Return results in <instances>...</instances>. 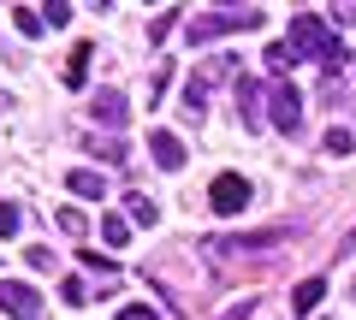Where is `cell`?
I'll list each match as a JSON object with an SVG mask.
<instances>
[{
	"label": "cell",
	"instance_id": "obj_18",
	"mask_svg": "<svg viewBox=\"0 0 356 320\" xmlns=\"http://www.w3.org/2000/svg\"><path fill=\"white\" fill-rule=\"evenodd\" d=\"M321 149H327V154H350V149H356V137H350L344 125H332L327 137H321Z\"/></svg>",
	"mask_w": 356,
	"mask_h": 320
},
{
	"label": "cell",
	"instance_id": "obj_10",
	"mask_svg": "<svg viewBox=\"0 0 356 320\" xmlns=\"http://www.w3.org/2000/svg\"><path fill=\"white\" fill-rule=\"evenodd\" d=\"M65 190L83 196V202H102V196H107V178H102V172H89V167H72V172H65Z\"/></svg>",
	"mask_w": 356,
	"mask_h": 320
},
{
	"label": "cell",
	"instance_id": "obj_16",
	"mask_svg": "<svg viewBox=\"0 0 356 320\" xmlns=\"http://www.w3.org/2000/svg\"><path fill=\"white\" fill-rule=\"evenodd\" d=\"M102 237H107L113 249H125V244H131V219H125V214H107V219H102Z\"/></svg>",
	"mask_w": 356,
	"mask_h": 320
},
{
	"label": "cell",
	"instance_id": "obj_30",
	"mask_svg": "<svg viewBox=\"0 0 356 320\" xmlns=\"http://www.w3.org/2000/svg\"><path fill=\"white\" fill-rule=\"evenodd\" d=\"M350 291H356V279H350Z\"/></svg>",
	"mask_w": 356,
	"mask_h": 320
},
{
	"label": "cell",
	"instance_id": "obj_28",
	"mask_svg": "<svg viewBox=\"0 0 356 320\" xmlns=\"http://www.w3.org/2000/svg\"><path fill=\"white\" fill-rule=\"evenodd\" d=\"M119 320H154V308H143V303H125V308H119Z\"/></svg>",
	"mask_w": 356,
	"mask_h": 320
},
{
	"label": "cell",
	"instance_id": "obj_22",
	"mask_svg": "<svg viewBox=\"0 0 356 320\" xmlns=\"http://www.w3.org/2000/svg\"><path fill=\"white\" fill-rule=\"evenodd\" d=\"M83 226H89V219H83V208H60V231H72V237H83Z\"/></svg>",
	"mask_w": 356,
	"mask_h": 320
},
{
	"label": "cell",
	"instance_id": "obj_19",
	"mask_svg": "<svg viewBox=\"0 0 356 320\" xmlns=\"http://www.w3.org/2000/svg\"><path fill=\"white\" fill-rule=\"evenodd\" d=\"M154 219H161V208L149 196H131V226H154Z\"/></svg>",
	"mask_w": 356,
	"mask_h": 320
},
{
	"label": "cell",
	"instance_id": "obj_1",
	"mask_svg": "<svg viewBox=\"0 0 356 320\" xmlns=\"http://www.w3.org/2000/svg\"><path fill=\"white\" fill-rule=\"evenodd\" d=\"M291 48L309 53V60H321V71H327V77H339L344 65H350V53L339 48V36L327 30V18H315V12H297L291 18Z\"/></svg>",
	"mask_w": 356,
	"mask_h": 320
},
{
	"label": "cell",
	"instance_id": "obj_21",
	"mask_svg": "<svg viewBox=\"0 0 356 320\" xmlns=\"http://www.w3.org/2000/svg\"><path fill=\"white\" fill-rule=\"evenodd\" d=\"M30 267H36V273H54V267H60V255H54L48 244H30Z\"/></svg>",
	"mask_w": 356,
	"mask_h": 320
},
{
	"label": "cell",
	"instance_id": "obj_12",
	"mask_svg": "<svg viewBox=\"0 0 356 320\" xmlns=\"http://www.w3.org/2000/svg\"><path fill=\"white\" fill-rule=\"evenodd\" d=\"M89 53H95L89 42H77V48L65 53V71H60V83H65V90H83V83H89Z\"/></svg>",
	"mask_w": 356,
	"mask_h": 320
},
{
	"label": "cell",
	"instance_id": "obj_5",
	"mask_svg": "<svg viewBox=\"0 0 356 320\" xmlns=\"http://www.w3.org/2000/svg\"><path fill=\"white\" fill-rule=\"evenodd\" d=\"M208 202H214V214H243V208H250V178H243V172H220L214 190H208Z\"/></svg>",
	"mask_w": 356,
	"mask_h": 320
},
{
	"label": "cell",
	"instance_id": "obj_25",
	"mask_svg": "<svg viewBox=\"0 0 356 320\" xmlns=\"http://www.w3.org/2000/svg\"><path fill=\"white\" fill-rule=\"evenodd\" d=\"M42 18H48V30H60V24H72V6L54 0V6H42Z\"/></svg>",
	"mask_w": 356,
	"mask_h": 320
},
{
	"label": "cell",
	"instance_id": "obj_14",
	"mask_svg": "<svg viewBox=\"0 0 356 320\" xmlns=\"http://www.w3.org/2000/svg\"><path fill=\"white\" fill-rule=\"evenodd\" d=\"M291 60H297V48H291V42H267V53H261V65L273 71V83H280V77L291 71Z\"/></svg>",
	"mask_w": 356,
	"mask_h": 320
},
{
	"label": "cell",
	"instance_id": "obj_29",
	"mask_svg": "<svg viewBox=\"0 0 356 320\" xmlns=\"http://www.w3.org/2000/svg\"><path fill=\"white\" fill-rule=\"evenodd\" d=\"M332 24H344V30H356V6H339V12H332Z\"/></svg>",
	"mask_w": 356,
	"mask_h": 320
},
{
	"label": "cell",
	"instance_id": "obj_6",
	"mask_svg": "<svg viewBox=\"0 0 356 320\" xmlns=\"http://www.w3.org/2000/svg\"><path fill=\"white\" fill-rule=\"evenodd\" d=\"M273 244H285V231H243V237H214L208 255H267Z\"/></svg>",
	"mask_w": 356,
	"mask_h": 320
},
{
	"label": "cell",
	"instance_id": "obj_13",
	"mask_svg": "<svg viewBox=\"0 0 356 320\" xmlns=\"http://www.w3.org/2000/svg\"><path fill=\"white\" fill-rule=\"evenodd\" d=\"M321 296H327V279L315 273V279H303V285L291 291V308H297V314H315V303H321Z\"/></svg>",
	"mask_w": 356,
	"mask_h": 320
},
{
	"label": "cell",
	"instance_id": "obj_4",
	"mask_svg": "<svg viewBox=\"0 0 356 320\" xmlns=\"http://www.w3.org/2000/svg\"><path fill=\"white\" fill-rule=\"evenodd\" d=\"M267 119H273V130H285V137H291V130H303V95H297L285 77L267 90Z\"/></svg>",
	"mask_w": 356,
	"mask_h": 320
},
{
	"label": "cell",
	"instance_id": "obj_27",
	"mask_svg": "<svg viewBox=\"0 0 356 320\" xmlns=\"http://www.w3.org/2000/svg\"><path fill=\"white\" fill-rule=\"evenodd\" d=\"M172 18H178V12H161V18H154V24H149V42H161L166 30H172Z\"/></svg>",
	"mask_w": 356,
	"mask_h": 320
},
{
	"label": "cell",
	"instance_id": "obj_20",
	"mask_svg": "<svg viewBox=\"0 0 356 320\" xmlns=\"http://www.w3.org/2000/svg\"><path fill=\"white\" fill-rule=\"evenodd\" d=\"M13 18H18V30H24V36H30V42H36V36H42V30H48V18H42V12H30V6H18V12H13Z\"/></svg>",
	"mask_w": 356,
	"mask_h": 320
},
{
	"label": "cell",
	"instance_id": "obj_17",
	"mask_svg": "<svg viewBox=\"0 0 356 320\" xmlns=\"http://www.w3.org/2000/svg\"><path fill=\"white\" fill-rule=\"evenodd\" d=\"M184 119H208V90L196 83V77L184 83Z\"/></svg>",
	"mask_w": 356,
	"mask_h": 320
},
{
	"label": "cell",
	"instance_id": "obj_3",
	"mask_svg": "<svg viewBox=\"0 0 356 320\" xmlns=\"http://www.w3.org/2000/svg\"><path fill=\"white\" fill-rule=\"evenodd\" d=\"M0 314H6V320H48V303H42L36 285L0 279Z\"/></svg>",
	"mask_w": 356,
	"mask_h": 320
},
{
	"label": "cell",
	"instance_id": "obj_26",
	"mask_svg": "<svg viewBox=\"0 0 356 320\" xmlns=\"http://www.w3.org/2000/svg\"><path fill=\"white\" fill-rule=\"evenodd\" d=\"M77 255H83L95 273H113V255H95V249H77Z\"/></svg>",
	"mask_w": 356,
	"mask_h": 320
},
{
	"label": "cell",
	"instance_id": "obj_23",
	"mask_svg": "<svg viewBox=\"0 0 356 320\" xmlns=\"http://www.w3.org/2000/svg\"><path fill=\"white\" fill-rule=\"evenodd\" d=\"M83 296H89V291H83V279H77V273H72V279H60V303H72V308H77Z\"/></svg>",
	"mask_w": 356,
	"mask_h": 320
},
{
	"label": "cell",
	"instance_id": "obj_2",
	"mask_svg": "<svg viewBox=\"0 0 356 320\" xmlns=\"http://www.w3.org/2000/svg\"><path fill=\"white\" fill-rule=\"evenodd\" d=\"M261 18H267L261 6H232V12H208V18H196V24L184 30V36H191L196 48H208L214 36H232V30H255Z\"/></svg>",
	"mask_w": 356,
	"mask_h": 320
},
{
	"label": "cell",
	"instance_id": "obj_9",
	"mask_svg": "<svg viewBox=\"0 0 356 320\" xmlns=\"http://www.w3.org/2000/svg\"><path fill=\"white\" fill-rule=\"evenodd\" d=\"M89 113H95V125H125V119H131V107H125V95H119V90H95Z\"/></svg>",
	"mask_w": 356,
	"mask_h": 320
},
{
	"label": "cell",
	"instance_id": "obj_15",
	"mask_svg": "<svg viewBox=\"0 0 356 320\" xmlns=\"http://www.w3.org/2000/svg\"><path fill=\"white\" fill-rule=\"evenodd\" d=\"M83 149L95 160H107V167H125V142H113V137H83Z\"/></svg>",
	"mask_w": 356,
	"mask_h": 320
},
{
	"label": "cell",
	"instance_id": "obj_7",
	"mask_svg": "<svg viewBox=\"0 0 356 320\" xmlns=\"http://www.w3.org/2000/svg\"><path fill=\"white\" fill-rule=\"evenodd\" d=\"M149 154H154V167H161V172H184V160H191V154H184V142H178L166 125L149 130Z\"/></svg>",
	"mask_w": 356,
	"mask_h": 320
},
{
	"label": "cell",
	"instance_id": "obj_11",
	"mask_svg": "<svg viewBox=\"0 0 356 320\" xmlns=\"http://www.w3.org/2000/svg\"><path fill=\"white\" fill-rule=\"evenodd\" d=\"M238 107H243V130H261V83L238 77Z\"/></svg>",
	"mask_w": 356,
	"mask_h": 320
},
{
	"label": "cell",
	"instance_id": "obj_24",
	"mask_svg": "<svg viewBox=\"0 0 356 320\" xmlns=\"http://www.w3.org/2000/svg\"><path fill=\"white\" fill-rule=\"evenodd\" d=\"M18 226H24V219H18V208L0 202V237H18Z\"/></svg>",
	"mask_w": 356,
	"mask_h": 320
},
{
	"label": "cell",
	"instance_id": "obj_8",
	"mask_svg": "<svg viewBox=\"0 0 356 320\" xmlns=\"http://www.w3.org/2000/svg\"><path fill=\"white\" fill-rule=\"evenodd\" d=\"M238 53H214V60H202L196 65V83H202V90H214V83H232V77H238Z\"/></svg>",
	"mask_w": 356,
	"mask_h": 320
}]
</instances>
